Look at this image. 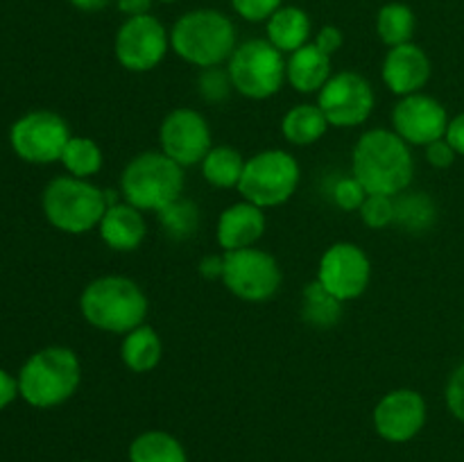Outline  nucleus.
<instances>
[{
	"label": "nucleus",
	"instance_id": "b1692460",
	"mask_svg": "<svg viewBox=\"0 0 464 462\" xmlns=\"http://www.w3.org/2000/svg\"><path fill=\"white\" fill-rule=\"evenodd\" d=\"M329 120L322 113V109L311 102L295 104L293 109L284 113L281 118V136L288 140L290 145H297V148H308V145H315L317 140H322V136L329 131Z\"/></svg>",
	"mask_w": 464,
	"mask_h": 462
},
{
	"label": "nucleus",
	"instance_id": "2f4dec72",
	"mask_svg": "<svg viewBox=\"0 0 464 462\" xmlns=\"http://www.w3.org/2000/svg\"><path fill=\"white\" fill-rule=\"evenodd\" d=\"M335 179H331L329 188H326V197L331 199L334 207H338L340 211L347 213H358L361 204L365 202L367 190L362 188L361 181L349 172V175H334Z\"/></svg>",
	"mask_w": 464,
	"mask_h": 462
},
{
	"label": "nucleus",
	"instance_id": "dca6fc26",
	"mask_svg": "<svg viewBox=\"0 0 464 462\" xmlns=\"http://www.w3.org/2000/svg\"><path fill=\"white\" fill-rule=\"evenodd\" d=\"M449 113L438 98L429 93H412L399 98L390 113V130L397 131L411 148H426L447 136Z\"/></svg>",
	"mask_w": 464,
	"mask_h": 462
},
{
	"label": "nucleus",
	"instance_id": "0eeeda50",
	"mask_svg": "<svg viewBox=\"0 0 464 462\" xmlns=\"http://www.w3.org/2000/svg\"><path fill=\"white\" fill-rule=\"evenodd\" d=\"M302 181V166L297 157L288 149L270 148L261 149L245 161L243 177H240L238 193L247 202L261 208L284 207L299 188Z\"/></svg>",
	"mask_w": 464,
	"mask_h": 462
},
{
	"label": "nucleus",
	"instance_id": "f257e3e1",
	"mask_svg": "<svg viewBox=\"0 0 464 462\" xmlns=\"http://www.w3.org/2000/svg\"><path fill=\"white\" fill-rule=\"evenodd\" d=\"M352 175L361 181L367 195L397 197L412 186V148L394 130L376 127L362 131L352 149Z\"/></svg>",
	"mask_w": 464,
	"mask_h": 462
},
{
	"label": "nucleus",
	"instance_id": "4c0bfd02",
	"mask_svg": "<svg viewBox=\"0 0 464 462\" xmlns=\"http://www.w3.org/2000/svg\"><path fill=\"white\" fill-rule=\"evenodd\" d=\"M198 272L199 276L207 281H216V279L222 281V274H225V252L207 254V256H202V261H199L198 265Z\"/></svg>",
	"mask_w": 464,
	"mask_h": 462
},
{
	"label": "nucleus",
	"instance_id": "f03ea898",
	"mask_svg": "<svg viewBox=\"0 0 464 462\" xmlns=\"http://www.w3.org/2000/svg\"><path fill=\"white\" fill-rule=\"evenodd\" d=\"M236 48H238V30L220 9H188L170 27V50L181 62L199 71L227 66Z\"/></svg>",
	"mask_w": 464,
	"mask_h": 462
},
{
	"label": "nucleus",
	"instance_id": "aec40b11",
	"mask_svg": "<svg viewBox=\"0 0 464 462\" xmlns=\"http://www.w3.org/2000/svg\"><path fill=\"white\" fill-rule=\"evenodd\" d=\"M331 57L322 53L315 43H306L285 57V84L302 95L320 93L322 86L331 80Z\"/></svg>",
	"mask_w": 464,
	"mask_h": 462
},
{
	"label": "nucleus",
	"instance_id": "72a5a7b5",
	"mask_svg": "<svg viewBox=\"0 0 464 462\" xmlns=\"http://www.w3.org/2000/svg\"><path fill=\"white\" fill-rule=\"evenodd\" d=\"M236 16L247 23H266L279 7H284V0H229Z\"/></svg>",
	"mask_w": 464,
	"mask_h": 462
},
{
	"label": "nucleus",
	"instance_id": "a878e982",
	"mask_svg": "<svg viewBox=\"0 0 464 462\" xmlns=\"http://www.w3.org/2000/svg\"><path fill=\"white\" fill-rule=\"evenodd\" d=\"M299 315L304 324L313 329H334L340 324L344 315V302H340L335 294H331L320 281H311L302 290V303H299Z\"/></svg>",
	"mask_w": 464,
	"mask_h": 462
},
{
	"label": "nucleus",
	"instance_id": "473e14b6",
	"mask_svg": "<svg viewBox=\"0 0 464 462\" xmlns=\"http://www.w3.org/2000/svg\"><path fill=\"white\" fill-rule=\"evenodd\" d=\"M362 225L381 231L394 225V197L390 195H367L365 202L358 208Z\"/></svg>",
	"mask_w": 464,
	"mask_h": 462
},
{
	"label": "nucleus",
	"instance_id": "f704fd0d",
	"mask_svg": "<svg viewBox=\"0 0 464 462\" xmlns=\"http://www.w3.org/2000/svg\"><path fill=\"white\" fill-rule=\"evenodd\" d=\"M444 401H447L449 412L464 424V362L451 371L444 388Z\"/></svg>",
	"mask_w": 464,
	"mask_h": 462
},
{
	"label": "nucleus",
	"instance_id": "c9c22d12",
	"mask_svg": "<svg viewBox=\"0 0 464 462\" xmlns=\"http://www.w3.org/2000/svg\"><path fill=\"white\" fill-rule=\"evenodd\" d=\"M424 154H426V161H429L433 168H440V170H444V168H451L453 161H456V157H458L456 149L451 148V143H449L447 139L433 140L430 145H426Z\"/></svg>",
	"mask_w": 464,
	"mask_h": 462
},
{
	"label": "nucleus",
	"instance_id": "9b49d317",
	"mask_svg": "<svg viewBox=\"0 0 464 462\" xmlns=\"http://www.w3.org/2000/svg\"><path fill=\"white\" fill-rule=\"evenodd\" d=\"M376 91L365 75L356 71H340L317 93V107L331 127L353 130L370 120L374 113Z\"/></svg>",
	"mask_w": 464,
	"mask_h": 462
},
{
	"label": "nucleus",
	"instance_id": "5701e85b",
	"mask_svg": "<svg viewBox=\"0 0 464 462\" xmlns=\"http://www.w3.org/2000/svg\"><path fill=\"white\" fill-rule=\"evenodd\" d=\"M438 222V204L426 190H403L394 197V225L411 236H424Z\"/></svg>",
	"mask_w": 464,
	"mask_h": 462
},
{
	"label": "nucleus",
	"instance_id": "39448f33",
	"mask_svg": "<svg viewBox=\"0 0 464 462\" xmlns=\"http://www.w3.org/2000/svg\"><path fill=\"white\" fill-rule=\"evenodd\" d=\"M184 168L161 149H148L127 161L121 172V197L143 213H159L184 195Z\"/></svg>",
	"mask_w": 464,
	"mask_h": 462
},
{
	"label": "nucleus",
	"instance_id": "4be33fe9",
	"mask_svg": "<svg viewBox=\"0 0 464 462\" xmlns=\"http://www.w3.org/2000/svg\"><path fill=\"white\" fill-rule=\"evenodd\" d=\"M163 358V340L157 329L150 324H140L122 335L121 361L134 374H148L157 370Z\"/></svg>",
	"mask_w": 464,
	"mask_h": 462
},
{
	"label": "nucleus",
	"instance_id": "393cba45",
	"mask_svg": "<svg viewBox=\"0 0 464 462\" xmlns=\"http://www.w3.org/2000/svg\"><path fill=\"white\" fill-rule=\"evenodd\" d=\"M130 462H188L179 438L161 428H150L136 435L127 448Z\"/></svg>",
	"mask_w": 464,
	"mask_h": 462
},
{
	"label": "nucleus",
	"instance_id": "f3484780",
	"mask_svg": "<svg viewBox=\"0 0 464 462\" xmlns=\"http://www.w3.org/2000/svg\"><path fill=\"white\" fill-rule=\"evenodd\" d=\"M433 75V63L426 50L417 45L415 41L411 43L388 48L381 66V77L383 84L388 86L390 93L406 98V95L421 93Z\"/></svg>",
	"mask_w": 464,
	"mask_h": 462
},
{
	"label": "nucleus",
	"instance_id": "a211bd4d",
	"mask_svg": "<svg viewBox=\"0 0 464 462\" xmlns=\"http://www.w3.org/2000/svg\"><path fill=\"white\" fill-rule=\"evenodd\" d=\"M267 229L266 208L240 199L220 213L216 225V240L222 252L254 247Z\"/></svg>",
	"mask_w": 464,
	"mask_h": 462
},
{
	"label": "nucleus",
	"instance_id": "20e7f679",
	"mask_svg": "<svg viewBox=\"0 0 464 462\" xmlns=\"http://www.w3.org/2000/svg\"><path fill=\"white\" fill-rule=\"evenodd\" d=\"M18 392L32 408H57L77 392L82 362L68 347H45L32 353L18 371Z\"/></svg>",
	"mask_w": 464,
	"mask_h": 462
},
{
	"label": "nucleus",
	"instance_id": "f8f14e48",
	"mask_svg": "<svg viewBox=\"0 0 464 462\" xmlns=\"http://www.w3.org/2000/svg\"><path fill=\"white\" fill-rule=\"evenodd\" d=\"M72 131L59 113L36 109L18 118L9 130V143L18 159L34 166H48L62 159Z\"/></svg>",
	"mask_w": 464,
	"mask_h": 462
},
{
	"label": "nucleus",
	"instance_id": "7ed1b4c3",
	"mask_svg": "<svg viewBox=\"0 0 464 462\" xmlns=\"http://www.w3.org/2000/svg\"><path fill=\"white\" fill-rule=\"evenodd\" d=\"M150 302L134 279L125 274H104L89 281L80 294L84 322L104 333L125 335L145 324Z\"/></svg>",
	"mask_w": 464,
	"mask_h": 462
},
{
	"label": "nucleus",
	"instance_id": "c03bdc74",
	"mask_svg": "<svg viewBox=\"0 0 464 462\" xmlns=\"http://www.w3.org/2000/svg\"><path fill=\"white\" fill-rule=\"evenodd\" d=\"M80 462H91V460H80Z\"/></svg>",
	"mask_w": 464,
	"mask_h": 462
},
{
	"label": "nucleus",
	"instance_id": "bb28decb",
	"mask_svg": "<svg viewBox=\"0 0 464 462\" xmlns=\"http://www.w3.org/2000/svg\"><path fill=\"white\" fill-rule=\"evenodd\" d=\"M245 161L247 159L231 145H213L207 157L199 163L204 181L213 188L229 190L238 188L240 177H243Z\"/></svg>",
	"mask_w": 464,
	"mask_h": 462
},
{
	"label": "nucleus",
	"instance_id": "cd10ccee",
	"mask_svg": "<svg viewBox=\"0 0 464 462\" xmlns=\"http://www.w3.org/2000/svg\"><path fill=\"white\" fill-rule=\"evenodd\" d=\"M417 30V16L411 5L385 3L376 14V34L388 48L411 43Z\"/></svg>",
	"mask_w": 464,
	"mask_h": 462
},
{
	"label": "nucleus",
	"instance_id": "4468645a",
	"mask_svg": "<svg viewBox=\"0 0 464 462\" xmlns=\"http://www.w3.org/2000/svg\"><path fill=\"white\" fill-rule=\"evenodd\" d=\"M315 279L340 302H353L370 288L372 261L361 245L340 240L324 249L317 263Z\"/></svg>",
	"mask_w": 464,
	"mask_h": 462
},
{
	"label": "nucleus",
	"instance_id": "6ab92c4d",
	"mask_svg": "<svg viewBox=\"0 0 464 462\" xmlns=\"http://www.w3.org/2000/svg\"><path fill=\"white\" fill-rule=\"evenodd\" d=\"M98 234L100 240L113 252H136L148 236V220L140 208L121 199L107 207L98 225Z\"/></svg>",
	"mask_w": 464,
	"mask_h": 462
},
{
	"label": "nucleus",
	"instance_id": "423d86ee",
	"mask_svg": "<svg viewBox=\"0 0 464 462\" xmlns=\"http://www.w3.org/2000/svg\"><path fill=\"white\" fill-rule=\"evenodd\" d=\"M44 216L57 231L71 236L98 229L107 211V193L93 181L72 175H59L48 181L41 195Z\"/></svg>",
	"mask_w": 464,
	"mask_h": 462
},
{
	"label": "nucleus",
	"instance_id": "1a4fd4ad",
	"mask_svg": "<svg viewBox=\"0 0 464 462\" xmlns=\"http://www.w3.org/2000/svg\"><path fill=\"white\" fill-rule=\"evenodd\" d=\"M222 284L240 302H270L284 284L279 261L261 247H245L225 252V274Z\"/></svg>",
	"mask_w": 464,
	"mask_h": 462
},
{
	"label": "nucleus",
	"instance_id": "c756f323",
	"mask_svg": "<svg viewBox=\"0 0 464 462\" xmlns=\"http://www.w3.org/2000/svg\"><path fill=\"white\" fill-rule=\"evenodd\" d=\"M59 163L63 166L66 175L89 179V177H95L102 170L104 154L102 148H100L93 139L72 134L71 140L66 143V148H63Z\"/></svg>",
	"mask_w": 464,
	"mask_h": 462
},
{
	"label": "nucleus",
	"instance_id": "e433bc0d",
	"mask_svg": "<svg viewBox=\"0 0 464 462\" xmlns=\"http://www.w3.org/2000/svg\"><path fill=\"white\" fill-rule=\"evenodd\" d=\"M313 43H315L322 53H326L329 57H334V54L343 48L344 34L338 25H322L320 30L313 34Z\"/></svg>",
	"mask_w": 464,
	"mask_h": 462
},
{
	"label": "nucleus",
	"instance_id": "412c9836",
	"mask_svg": "<svg viewBox=\"0 0 464 462\" xmlns=\"http://www.w3.org/2000/svg\"><path fill=\"white\" fill-rule=\"evenodd\" d=\"M266 39L288 57L313 41L311 16L297 5H284L266 21Z\"/></svg>",
	"mask_w": 464,
	"mask_h": 462
},
{
	"label": "nucleus",
	"instance_id": "ddd939ff",
	"mask_svg": "<svg viewBox=\"0 0 464 462\" xmlns=\"http://www.w3.org/2000/svg\"><path fill=\"white\" fill-rule=\"evenodd\" d=\"M213 148V131L207 116L193 107H177L166 113L159 127V149L186 168L199 166Z\"/></svg>",
	"mask_w": 464,
	"mask_h": 462
},
{
	"label": "nucleus",
	"instance_id": "7c9ffc66",
	"mask_svg": "<svg viewBox=\"0 0 464 462\" xmlns=\"http://www.w3.org/2000/svg\"><path fill=\"white\" fill-rule=\"evenodd\" d=\"M195 91L208 104L227 102L231 98V93H234V82H231L227 66L202 68L198 72V80H195Z\"/></svg>",
	"mask_w": 464,
	"mask_h": 462
},
{
	"label": "nucleus",
	"instance_id": "37998d69",
	"mask_svg": "<svg viewBox=\"0 0 464 462\" xmlns=\"http://www.w3.org/2000/svg\"><path fill=\"white\" fill-rule=\"evenodd\" d=\"M157 3H161V5H172V3H177V0H157Z\"/></svg>",
	"mask_w": 464,
	"mask_h": 462
},
{
	"label": "nucleus",
	"instance_id": "c85d7f7f",
	"mask_svg": "<svg viewBox=\"0 0 464 462\" xmlns=\"http://www.w3.org/2000/svg\"><path fill=\"white\" fill-rule=\"evenodd\" d=\"M157 220L168 238L184 243V240H190L198 234L199 225H202V211H199L193 199L181 195V197H177L175 202H170L157 213Z\"/></svg>",
	"mask_w": 464,
	"mask_h": 462
},
{
	"label": "nucleus",
	"instance_id": "a19ab883",
	"mask_svg": "<svg viewBox=\"0 0 464 462\" xmlns=\"http://www.w3.org/2000/svg\"><path fill=\"white\" fill-rule=\"evenodd\" d=\"M154 3H157V0H113L116 9L125 18L140 16V14H150V9H152Z\"/></svg>",
	"mask_w": 464,
	"mask_h": 462
},
{
	"label": "nucleus",
	"instance_id": "ea45409f",
	"mask_svg": "<svg viewBox=\"0 0 464 462\" xmlns=\"http://www.w3.org/2000/svg\"><path fill=\"white\" fill-rule=\"evenodd\" d=\"M16 397H21V392H18V379H14L9 371L0 370V410H5L9 403H14Z\"/></svg>",
	"mask_w": 464,
	"mask_h": 462
},
{
	"label": "nucleus",
	"instance_id": "58836bf2",
	"mask_svg": "<svg viewBox=\"0 0 464 462\" xmlns=\"http://www.w3.org/2000/svg\"><path fill=\"white\" fill-rule=\"evenodd\" d=\"M444 139L451 143V148L456 149L458 157H464V111L458 113V116H453L451 120H449L447 136H444Z\"/></svg>",
	"mask_w": 464,
	"mask_h": 462
},
{
	"label": "nucleus",
	"instance_id": "79ce46f5",
	"mask_svg": "<svg viewBox=\"0 0 464 462\" xmlns=\"http://www.w3.org/2000/svg\"><path fill=\"white\" fill-rule=\"evenodd\" d=\"M68 3H71L75 9H80V12L93 14L107 7V5L113 3V0H68Z\"/></svg>",
	"mask_w": 464,
	"mask_h": 462
},
{
	"label": "nucleus",
	"instance_id": "9d476101",
	"mask_svg": "<svg viewBox=\"0 0 464 462\" xmlns=\"http://www.w3.org/2000/svg\"><path fill=\"white\" fill-rule=\"evenodd\" d=\"M170 53V30L154 14L130 16L113 36V54L127 72H150Z\"/></svg>",
	"mask_w": 464,
	"mask_h": 462
},
{
	"label": "nucleus",
	"instance_id": "2eb2a0df",
	"mask_svg": "<svg viewBox=\"0 0 464 462\" xmlns=\"http://www.w3.org/2000/svg\"><path fill=\"white\" fill-rule=\"evenodd\" d=\"M429 406L421 392L412 388L390 390L379 399L372 412L376 435L390 444H406L424 430Z\"/></svg>",
	"mask_w": 464,
	"mask_h": 462
},
{
	"label": "nucleus",
	"instance_id": "6e6552de",
	"mask_svg": "<svg viewBox=\"0 0 464 462\" xmlns=\"http://www.w3.org/2000/svg\"><path fill=\"white\" fill-rule=\"evenodd\" d=\"M234 91L247 100L275 98L285 86V54L267 39L238 43L227 62Z\"/></svg>",
	"mask_w": 464,
	"mask_h": 462
}]
</instances>
